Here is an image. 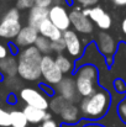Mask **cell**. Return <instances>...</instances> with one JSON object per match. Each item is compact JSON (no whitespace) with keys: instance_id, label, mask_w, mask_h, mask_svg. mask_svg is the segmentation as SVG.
<instances>
[{"instance_id":"6da1fadb","label":"cell","mask_w":126,"mask_h":127,"mask_svg":"<svg viewBox=\"0 0 126 127\" xmlns=\"http://www.w3.org/2000/svg\"><path fill=\"white\" fill-rule=\"evenodd\" d=\"M113 105V96L110 91L103 86H99L94 94L83 97L79 104L82 119L88 122H99L103 120Z\"/></svg>"},{"instance_id":"7a4b0ae2","label":"cell","mask_w":126,"mask_h":127,"mask_svg":"<svg viewBox=\"0 0 126 127\" xmlns=\"http://www.w3.org/2000/svg\"><path fill=\"white\" fill-rule=\"evenodd\" d=\"M41 52L35 47H27L20 51L17 54V75L26 82H37L42 78L41 75Z\"/></svg>"},{"instance_id":"3957f363","label":"cell","mask_w":126,"mask_h":127,"mask_svg":"<svg viewBox=\"0 0 126 127\" xmlns=\"http://www.w3.org/2000/svg\"><path fill=\"white\" fill-rule=\"evenodd\" d=\"M100 73L98 67L93 64H83L74 72V80L79 96L88 97L99 88Z\"/></svg>"},{"instance_id":"277c9868","label":"cell","mask_w":126,"mask_h":127,"mask_svg":"<svg viewBox=\"0 0 126 127\" xmlns=\"http://www.w3.org/2000/svg\"><path fill=\"white\" fill-rule=\"evenodd\" d=\"M22 29L21 15L17 7L9 9L0 20V38L15 40Z\"/></svg>"},{"instance_id":"5b68a950","label":"cell","mask_w":126,"mask_h":127,"mask_svg":"<svg viewBox=\"0 0 126 127\" xmlns=\"http://www.w3.org/2000/svg\"><path fill=\"white\" fill-rule=\"evenodd\" d=\"M95 44H96L99 52L101 53V56L105 58L106 65L111 67L114 63V57H115L118 47H119L116 40L108 31H100V32H98V35L95 37Z\"/></svg>"},{"instance_id":"8992f818","label":"cell","mask_w":126,"mask_h":127,"mask_svg":"<svg viewBox=\"0 0 126 127\" xmlns=\"http://www.w3.org/2000/svg\"><path fill=\"white\" fill-rule=\"evenodd\" d=\"M41 75L44 84L51 86H56L63 78V73L59 70V68L56 64L54 58L51 54H46L42 57L41 61Z\"/></svg>"},{"instance_id":"52a82bcc","label":"cell","mask_w":126,"mask_h":127,"mask_svg":"<svg viewBox=\"0 0 126 127\" xmlns=\"http://www.w3.org/2000/svg\"><path fill=\"white\" fill-rule=\"evenodd\" d=\"M20 97L29 106H34L46 111L49 109V99L41 90L34 88H22L20 90Z\"/></svg>"},{"instance_id":"ba28073f","label":"cell","mask_w":126,"mask_h":127,"mask_svg":"<svg viewBox=\"0 0 126 127\" xmlns=\"http://www.w3.org/2000/svg\"><path fill=\"white\" fill-rule=\"evenodd\" d=\"M69 19H71V25H72L73 30L77 33L91 35L94 32V24H93V21L82 12L81 7L74 6L69 11Z\"/></svg>"},{"instance_id":"9c48e42d","label":"cell","mask_w":126,"mask_h":127,"mask_svg":"<svg viewBox=\"0 0 126 127\" xmlns=\"http://www.w3.org/2000/svg\"><path fill=\"white\" fill-rule=\"evenodd\" d=\"M48 19L62 32L71 30L72 25L69 19V11H67V9L62 4H53L48 9Z\"/></svg>"},{"instance_id":"30bf717a","label":"cell","mask_w":126,"mask_h":127,"mask_svg":"<svg viewBox=\"0 0 126 127\" xmlns=\"http://www.w3.org/2000/svg\"><path fill=\"white\" fill-rule=\"evenodd\" d=\"M56 94L59 95L61 97H63L64 100H67L68 102H78L79 100V94L77 90V85H76V80L74 77L72 75H67L64 77L58 84L54 86Z\"/></svg>"},{"instance_id":"8fae6325","label":"cell","mask_w":126,"mask_h":127,"mask_svg":"<svg viewBox=\"0 0 126 127\" xmlns=\"http://www.w3.org/2000/svg\"><path fill=\"white\" fill-rule=\"evenodd\" d=\"M63 40L66 43V52L72 58L81 59L84 54V47L82 43V38L79 37V33H77L74 30H68L63 32Z\"/></svg>"},{"instance_id":"7c38bea8","label":"cell","mask_w":126,"mask_h":127,"mask_svg":"<svg viewBox=\"0 0 126 127\" xmlns=\"http://www.w3.org/2000/svg\"><path fill=\"white\" fill-rule=\"evenodd\" d=\"M89 19L101 31H108L113 26V19H111V16L101 6H99V5H95V6L90 7Z\"/></svg>"},{"instance_id":"4fadbf2b","label":"cell","mask_w":126,"mask_h":127,"mask_svg":"<svg viewBox=\"0 0 126 127\" xmlns=\"http://www.w3.org/2000/svg\"><path fill=\"white\" fill-rule=\"evenodd\" d=\"M39 36H40V33H39V30L37 29L26 25V26H24L21 29L20 33L15 38L14 43L16 44L17 48H22L24 49V48L35 46V42L39 38Z\"/></svg>"},{"instance_id":"5bb4252c","label":"cell","mask_w":126,"mask_h":127,"mask_svg":"<svg viewBox=\"0 0 126 127\" xmlns=\"http://www.w3.org/2000/svg\"><path fill=\"white\" fill-rule=\"evenodd\" d=\"M59 117H61L62 124H68V125L78 124V122L82 121L81 110L77 106V104H73V102L66 104V106L63 107V110L59 114Z\"/></svg>"},{"instance_id":"9a60e30c","label":"cell","mask_w":126,"mask_h":127,"mask_svg":"<svg viewBox=\"0 0 126 127\" xmlns=\"http://www.w3.org/2000/svg\"><path fill=\"white\" fill-rule=\"evenodd\" d=\"M39 33H40V36H43V37H46V38H48L49 41H57V40H61L62 37H63V32L57 27V26H54L51 21H49V19H46L43 22H42L41 25L39 26Z\"/></svg>"},{"instance_id":"2e32d148","label":"cell","mask_w":126,"mask_h":127,"mask_svg":"<svg viewBox=\"0 0 126 127\" xmlns=\"http://www.w3.org/2000/svg\"><path fill=\"white\" fill-rule=\"evenodd\" d=\"M48 19V9L40 7V6H34L31 10H29L27 15V25L35 29H39V26L42 22Z\"/></svg>"},{"instance_id":"e0dca14e","label":"cell","mask_w":126,"mask_h":127,"mask_svg":"<svg viewBox=\"0 0 126 127\" xmlns=\"http://www.w3.org/2000/svg\"><path fill=\"white\" fill-rule=\"evenodd\" d=\"M17 58H15L14 56H9L4 59L0 61V74L1 77H6V78H14L17 75Z\"/></svg>"},{"instance_id":"ac0fdd59","label":"cell","mask_w":126,"mask_h":127,"mask_svg":"<svg viewBox=\"0 0 126 127\" xmlns=\"http://www.w3.org/2000/svg\"><path fill=\"white\" fill-rule=\"evenodd\" d=\"M99 124H101L104 127H126V124L118 114V105L113 106L106 114V116L99 121Z\"/></svg>"},{"instance_id":"d6986e66","label":"cell","mask_w":126,"mask_h":127,"mask_svg":"<svg viewBox=\"0 0 126 127\" xmlns=\"http://www.w3.org/2000/svg\"><path fill=\"white\" fill-rule=\"evenodd\" d=\"M54 61H56V64L59 68V70L63 73V75H72L74 73L76 62L71 57H67L62 53V54H57L54 57Z\"/></svg>"},{"instance_id":"ffe728a7","label":"cell","mask_w":126,"mask_h":127,"mask_svg":"<svg viewBox=\"0 0 126 127\" xmlns=\"http://www.w3.org/2000/svg\"><path fill=\"white\" fill-rule=\"evenodd\" d=\"M29 124H34V125H37V124H42L46 119V114L47 111L46 110H41V109H37V107H34V106H29L26 105L24 109H22Z\"/></svg>"},{"instance_id":"44dd1931","label":"cell","mask_w":126,"mask_h":127,"mask_svg":"<svg viewBox=\"0 0 126 127\" xmlns=\"http://www.w3.org/2000/svg\"><path fill=\"white\" fill-rule=\"evenodd\" d=\"M10 117H11V127H26L29 124L22 110L10 111Z\"/></svg>"},{"instance_id":"7402d4cb","label":"cell","mask_w":126,"mask_h":127,"mask_svg":"<svg viewBox=\"0 0 126 127\" xmlns=\"http://www.w3.org/2000/svg\"><path fill=\"white\" fill-rule=\"evenodd\" d=\"M67 102H68L67 100H64L63 97H61L59 95L56 94L54 96H52V97L49 99V110H51L53 114L59 115Z\"/></svg>"},{"instance_id":"603a6c76","label":"cell","mask_w":126,"mask_h":127,"mask_svg":"<svg viewBox=\"0 0 126 127\" xmlns=\"http://www.w3.org/2000/svg\"><path fill=\"white\" fill-rule=\"evenodd\" d=\"M35 47L41 52L43 56L49 54L52 52V41H49L48 38H46L43 36H39V38L35 42Z\"/></svg>"},{"instance_id":"cb8c5ba5","label":"cell","mask_w":126,"mask_h":127,"mask_svg":"<svg viewBox=\"0 0 126 127\" xmlns=\"http://www.w3.org/2000/svg\"><path fill=\"white\" fill-rule=\"evenodd\" d=\"M0 127H11L10 111L0 106Z\"/></svg>"},{"instance_id":"d4e9b609","label":"cell","mask_w":126,"mask_h":127,"mask_svg":"<svg viewBox=\"0 0 126 127\" xmlns=\"http://www.w3.org/2000/svg\"><path fill=\"white\" fill-rule=\"evenodd\" d=\"M52 52H54L57 54H62L63 52H66V43H64L63 37L61 40H57V41L52 42Z\"/></svg>"},{"instance_id":"484cf974","label":"cell","mask_w":126,"mask_h":127,"mask_svg":"<svg viewBox=\"0 0 126 127\" xmlns=\"http://www.w3.org/2000/svg\"><path fill=\"white\" fill-rule=\"evenodd\" d=\"M113 86H114V90H115L118 94L124 95L126 93V83H125V80L121 79V78H116V79L114 80V83H113Z\"/></svg>"},{"instance_id":"4316f807","label":"cell","mask_w":126,"mask_h":127,"mask_svg":"<svg viewBox=\"0 0 126 127\" xmlns=\"http://www.w3.org/2000/svg\"><path fill=\"white\" fill-rule=\"evenodd\" d=\"M35 6L34 0H16V7L19 10H31Z\"/></svg>"},{"instance_id":"83f0119b","label":"cell","mask_w":126,"mask_h":127,"mask_svg":"<svg viewBox=\"0 0 126 127\" xmlns=\"http://www.w3.org/2000/svg\"><path fill=\"white\" fill-rule=\"evenodd\" d=\"M118 114L121 117V120L126 124V97L123 99L119 104H118Z\"/></svg>"},{"instance_id":"f1b7e54d","label":"cell","mask_w":126,"mask_h":127,"mask_svg":"<svg viewBox=\"0 0 126 127\" xmlns=\"http://www.w3.org/2000/svg\"><path fill=\"white\" fill-rule=\"evenodd\" d=\"M40 86H41L42 93H43L46 96L52 97V96H54V95H56V90H54V88H52L51 85L44 84V83H41V84H40Z\"/></svg>"},{"instance_id":"f546056e","label":"cell","mask_w":126,"mask_h":127,"mask_svg":"<svg viewBox=\"0 0 126 127\" xmlns=\"http://www.w3.org/2000/svg\"><path fill=\"white\" fill-rule=\"evenodd\" d=\"M76 4L83 6V7H93L95 5H98L99 0H73Z\"/></svg>"},{"instance_id":"4dcf8cb0","label":"cell","mask_w":126,"mask_h":127,"mask_svg":"<svg viewBox=\"0 0 126 127\" xmlns=\"http://www.w3.org/2000/svg\"><path fill=\"white\" fill-rule=\"evenodd\" d=\"M34 1H35V5L36 6L44 7V9H49L54 4V0H34Z\"/></svg>"},{"instance_id":"1f68e13d","label":"cell","mask_w":126,"mask_h":127,"mask_svg":"<svg viewBox=\"0 0 126 127\" xmlns=\"http://www.w3.org/2000/svg\"><path fill=\"white\" fill-rule=\"evenodd\" d=\"M9 54H10V48H9V46L0 42V61L4 59V58H6V57H9Z\"/></svg>"},{"instance_id":"d6a6232c","label":"cell","mask_w":126,"mask_h":127,"mask_svg":"<svg viewBox=\"0 0 126 127\" xmlns=\"http://www.w3.org/2000/svg\"><path fill=\"white\" fill-rule=\"evenodd\" d=\"M41 127H61V125H59L56 120L51 119V120H46V121H43V122L41 124Z\"/></svg>"},{"instance_id":"836d02e7","label":"cell","mask_w":126,"mask_h":127,"mask_svg":"<svg viewBox=\"0 0 126 127\" xmlns=\"http://www.w3.org/2000/svg\"><path fill=\"white\" fill-rule=\"evenodd\" d=\"M85 122H86L85 120H82L81 122H78V124H73V125H68V124H61V127H83Z\"/></svg>"},{"instance_id":"e575fe53","label":"cell","mask_w":126,"mask_h":127,"mask_svg":"<svg viewBox=\"0 0 126 127\" xmlns=\"http://www.w3.org/2000/svg\"><path fill=\"white\" fill-rule=\"evenodd\" d=\"M83 127H104V126L101 124H99V122H88L86 121Z\"/></svg>"},{"instance_id":"d590c367","label":"cell","mask_w":126,"mask_h":127,"mask_svg":"<svg viewBox=\"0 0 126 127\" xmlns=\"http://www.w3.org/2000/svg\"><path fill=\"white\" fill-rule=\"evenodd\" d=\"M111 1L116 6H126V0H111Z\"/></svg>"},{"instance_id":"8d00e7d4","label":"cell","mask_w":126,"mask_h":127,"mask_svg":"<svg viewBox=\"0 0 126 127\" xmlns=\"http://www.w3.org/2000/svg\"><path fill=\"white\" fill-rule=\"evenodd\" d=\"M7 102H9V104H15V102H16V96H15L14 94H10V95L7 96Z\"/></svg>"},{"instance_id":"74e56055","label":"cell","mask_w":126,"mask_h":127,"mask_svg":"<svg viewBox=\"0 0 126 127\" xmlns=\"http://www.w3.org/2000/svg\"><path fill=\"white\" fill-rule=\"evenodd\" d=\"M121 31H123L124 35H126V17L123 20V22H121Z\"/></svg>"},{"instance_id":"f35d334b","label":"cell","mask_w":126,"mask_h":127,"mask_svg":"<svg viewBox=\"0 0 126 127\" xmlns=\"http://www.w3.org/2000/svg\"><path fill=\"white\" fill-rule=\"evenodd\" d=\"M63 1H66V0H54V4H62Z\"/></svg>"},{"instance_id":"ab89813d","label":"cell","mask_w":126,"mask_h":127,"mask_svg":"<svg viewBox=\"0 0 126 127\" xmlns=\"http://www.w3.org/2000/svg\"><path fill=\"white\" fill-rule=\"evenodd\" d=\"M66 2H67V4H72V2H73V0H66Z\"/></svg>"},{"instance_id":"60d3db41","label":"cell","mask_w":126,"mask_h":127,"mask_svg":"<svg viewBox=\"0 0 126 127\" xmlns=\"http://www.w3.org/2000/svg\"><path fill=\"white\" fill-rule=\"evenodd\" d=\"M1 78H2V77H1V74H0V79H1Z\"/></svg>"},{"instance_id":"b9f144b4","label":"cell","mask_w":126,"mask_h":127,"mask_svg":"<svg viewBox=\"0 0 126 127\" xmlns=\"http://www.w3.org/2000/svg\"><path fill=\"white\" fill-rule=\"evenodd\" d=\"M6 1H11V0H6Z\"/></svg>"},{"instance_id":"7bdbcfd3","label":"cell","mask_w":126,"mask_h":127,"mask_svg":"<svg viewBox=\"0 0 126 127\" xmlns=\"http://www.w3.org/2000/svg\"><path fill=\"white\" fill-rule=\"evenodd\" d=\"M26 127H27V126H26Z\"/></svg>"}]
</instances>
